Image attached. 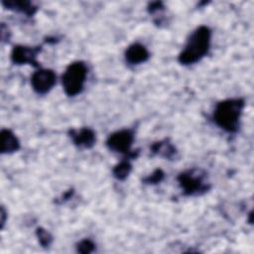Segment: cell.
I'll return each mask as SVG.
<instances>
[{"instance_id":"1","label":"cell","mask_w":254,"mask_h":254,"mask_svg":"<svg viewBox=\"0 0 254 254\" xmlns=\"http://www.w3.org/2000/svg\"><path fill=\"white\" fill-rule=\"evenodd\" d=\"M210 36L211 33L207 27H198L191 34L184 51L180 54V63L183 64H191L204 57L209 49Z\"/></svg>"},{"instance_id":"2","label":"cell","mask_w":254,"mask_h":254,"mask_svg":"<svg viewBox=\"0 0 254 254\" xmlns=\"http://www.w3.org/2000/svg\"><path fill=\"white\" fill-rule=\"evenodd\" d=\"M243 107L244 100L241 98L220 101L217 103L213 114L215 123L227 132L237 131Z\"/></svg>"},{"instance_id":"3","label":"cell","mask_w":254,"mask_h":254,"mask_svg":"<svg viewBox=\"0 0 254 254\" xmlns=\"http://www.w3.org/2000/svg\"><path fill=\"white\" fill-rule=\"evenodd\" d=\"M87 75V67L82 62H74L70 64L64 73L62 81L64 92L68 96H74L81 92Z\"/></svg>"},{"instance_id":"4","label":"cell","mask_w":254,"mask_h":254,"mask_svg":"<svg viewBox=\"0 0 254 254\" xmlns=\"http://www.w3.org/2000/svg\"><path fill=\"white\" fill-rule=\"evenodd\" d=\"M178 181L187 195L199 194L209 189L207 184L204 183V175L198 170H190L180 174Z\"/></svg>"},{"instance_id":"5","label":"cell","mask_w":254,"mask_h":254,"mask_svg":"<svg viewBox=\"0 0 254 254\" xmlns=\"http://www.w3.org/2000/svg\"><path fill=\"white\" fill-rule=\"evenodd\" d=\"M133 141H134V133L131 130L124 129V130H120L112 133L108 137L106 141V145L110 150L114 152L128 154L129 158H136L137 154L130 153V148L133 144Z\"/></svg>"},{"instance_id":"6","label":"cell","mask_w":254,"mask_h":254,"mask_svg":"<svg viewBox=\"0 0 254 254\" xmlns=\"http://www.w3.org/2000/svg\"><path fill=\"white\" fill-rule=\"evenodd\" d=\"M56 79V73L52 69L41 68L34 72L31 78V83L36 92L45 94L55 85Z\"/></svg>"},{"instance_id":"7","label":"cell","mask_w":254,"mask_h":254,"mask_svg":"<svg viewBox=\"0 0 254 254\" xmlns=\"http://www.w3.org/2000/svg\"><path fill=\"white\" fill-rule=\"evenodd\" d=\"M41 52V47H27V46H15L11 53V60L16 64H30L34 66H38L37 56Z\"/></svg>"},{"instance_id":"8","label":"cell","mask_w":254,"mask_h":254,"mask_svg":"<svg viewBox=\"0 0 254 254\" xmlns=\"http://www.w3.org/2000/svg\"><path fill=\"white\" fill-rule=\"evenodd\" d=\"M69 136L77 147L90 148L95 143V133L89 128L71 129L69 131Z\"/></svg>"},{"instance_id":"9","label":"cell","mask_w":254,"mask_h":254,"mask_svg":"<svg viewBox=\"0 0 254 254\" xmlns=\"http://www.w3.org/2000/svg\"><path fill=\"white\" fill-rule=\"evenodd\" d=\"M125 59L130 64H138L149 59V52L145 46L141 44H132L126 50Z\"/></svg>"},{"instance_id":"10","label":"cell","mask_w":254,"mask_h":254,"mask_svg":"<svg viewBox=\"0 0 254 254\" xmlns=\"http://www.w3.org/2000/svg\"><path fill=\"white\" fill-rule=\"evenodd\" d=\"M19 147L20 143L15 134L8 129H3L1 131V153H13L17 151Z\"/></svg>"},{"instance_id":"11","label":"cell","mask_w":254,"mask_h":254,"mask_svg":"<svg viewBox=\"0 0 254 254\" xmlns=\"http://www.w3.org/2000/svg\"><path fill=\"white\" fill-rule=\"evenodd\" d=\"M2 3L6 8H8L10 10L21 12L23 14H26L27 16H32L37 11V8L30 1L9 0V1H3Z\"/></svg>"},{"instance_id":"12","label":"cell","mask_w":254,"mask_h":254,"mask_svg":"<svg viewBox=\"0 0 254 254\" xmlns=\"http://www.w3.org/2000/svg\"><path fill=\"white\" fill-rule=\"evenodd\" d=\"M151 150L153 153L158 154V155L168 158V159H172L177 153L176 148L167 140L154 143L151 147Z\"/></svg>"},{"instance_id":"13","label":"cell","mask_w":254,"mask_h":254,"mask_svg":"<svg viewBox=\"0 0 254 254\" xmlns=\"http://www.w3.org/2000/svg\"><path fill=\"white\" fill-rule=\"evenodd\" d=\"M132 170V166L128 161H122L113 169V176L120 181L125 180Z\"/></svg>"},{"instance_id":"14","label":"cell","mask_w":254,"mask_h":254,"mask_svg":"<svg viewBox=\"0 0 254 254\" xmlns=\"http://www.w3.org/2000/svg\"><path fill=\"white\" fill-rule=\"evenodd\" d=\"M36 235L39 239L40 244L43 247H49L53 241V237L50 234V232H48L46 229L42 228V227H38L36 230Z\"/></svg>"},{"instance_id":"15","label":"cell","mask_w":254,"mask_h":254,"mask_svg":"<svg viewBox=\"0 0 254 254\" xmlns=\"http://www.w3.org/2000/svg\"><path fill=\"white\" fill-rule=\"evenodd\" d=\"M95 248V245L94 243L89 240V239H83L81 240L77 246H76V249H77V252L79 253H83V254H87V253H90L94 250Z\"/></svg>"},{"instance_id":"16","label":"cell","mask_w":254,"mask_h":254,"mask_svg":"<svg viewBox=\"0 0 254 254\" xmlns=\"http://www.w3.org/2000/svg\"><path fill=\"white\" fill-rule=\"evenodd\" d=\"M164 179V173L162 170L157 169L156 171H154L151 175H149L148 177H146L143 182L146 184H157L160 183L162 180Z\"/></svg>"},{"instance_id":"17","label":"cell","mask_w":254,"mask_h":254,"mask_svg":"<svg viewBox=\"0 0 254 254\" xmlns=\"http://www.w3.org/2000/svg\"><path fill=\"white\" fill-rule=\"evenodd\" d=\"M164 9L163 3L162 2H153L149 5V12L150 13H155V12H159L161 10Z\"/></svg>"},{"instance_id":"18","label":"cell","mask_w":254,"mask_h":254,"mask_svg":"<svg viewBox=\"0 0 254 254\" xmlns=\"http://www.w3.org/2000/svg\"><path fill=\"white\" fill-rule=\"evenodd\" d=\"M5 216H6V212H5L4 208L1 207V227L4 226V223H5Z\"/></svg>"}]
</instances>
